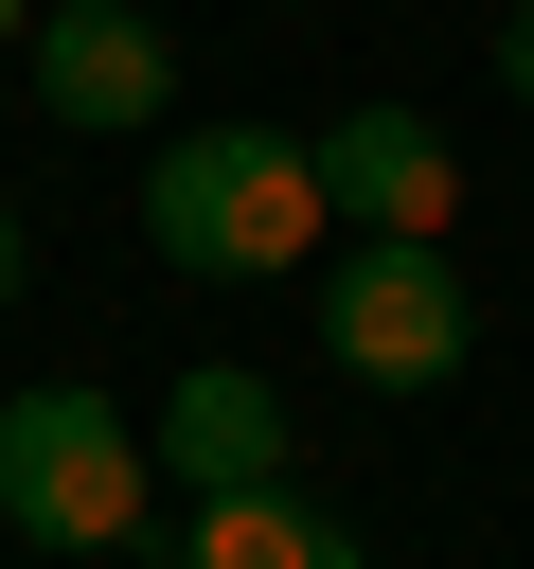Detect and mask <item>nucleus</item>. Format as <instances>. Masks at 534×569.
I'll use <instances>...</instances> for the list:
<instances>
[{"mask_svg":"<svg viewBox=\"0 0 534 569\" xmlns=\"http://www.w3.org/2000/svg\"><path fill=\"white\" fill-rule=\"evenodd\" d=\"M320 142L303 124H160V160H142V249L178 267V284H285V267H320Z\"/></svg>","mask_w":534,"mask_h":569,"instance_id":"obj_1","label":"nucleus"},{"mask_svg":"<svg viewBox=\"0 0 534 569\" xmlns=\"http://www.w3.org/2000/svg\"><path fill=\"white\" fill-rule=\"evenodd\" d=\"M142 480H160V445L107 391H0V533L18 551H125Z\"/></svg>","mask_w":534,"mask_h":569,"instance_id":"obj_2","label":"nucleus"},{"mask_svg":"<svg viewBox=\"0 0 534 569\" xmlns=\"http://www.w3.org/2000/svg\"><path fill=\"white\" fill-rule=\"evenodd\" d=\"M463 338H481V302H463V267H445V231H356V249L320 267V356H338L356 391H445Z\"/></svg>","mask_w":534,"mask_h":569,"instance_id":"obj_3","label":"nucleus"},{"mask_svg":"<svg viewBox=\"0 0 534 569\" xmlns=\"http://www.w3.org/2000/svg\"><path fill=\"white\" fill-rule=\"evenodd\" d=\"M18 53H36V107H53L71 142H160V124H178V36H160L142 0H36Z\"/></svg>","mask_w":534,"mask_h":569,"instance_id":"obj_4","label":"nucleus"},{"mask_svg":"<svg viewBox=\"0 0 534 569\" xmlns=\"http://www.w3.org/2000/svg\"><path fill=\"white\" fill-rule=\"evenodd\" d=\"M320 213H338V231H445V213H463L445 124H427V107H338V124H320Z\"/></svg>","mask_w":534,"mask_h":569,"instance_id":"obj_5","label":"nucleus"},{"mask_svg":"<svg viewBox=\"0 0 534 569\" xmlns=\"http://www.w3.org/2000/svg\"><path fill=\"white\" fill-rule=\"evenodd\" d=\"M142 445H160L196 498H231V480H285V445H303V427H285V391H267L249 356H196V373L160 391V427H142Z\"/></svg>","mask_w":534,"mask_h":569,"instance_id":"obj_6","label":"nucleus"},{"mask_svg":"<svg viewBox=\"0 0 534 569\" xmlns=\"http://www.w3.org/2000/svg\"><path fill=\"white\" fill-rule=\"evenodd\" d=\"M178 569H374V551H356L338 498H303V480H231V498H196Z\"/></svg>","mask_w":534,"mask_h":569,"instance_id":"obj_7","label":"nucleus"},{"mask_svg":"<svg viewBox=\"0 0 534 569\" xmlns=\"http://www.w3.org/2000/svg\"><path fill=\"white\" fill-rule=\"evenodd\" d=\"M498 89H516V107H534V0H516V18H498Z\"/></svg>","mask_w":534,"mask_h":569,"instance_id":"obj_8","label":"nucleus"},{"mask_svg":"<svg viewBox=\"0 0 534 569\" xmlns=\"http://www.w3.org/2000/svg\"><path fill=\"white\" fill-rule=\"evenodd\" d=\"M0 302H18V213H0Z\"/></svg>","mask_w":534,"mask_h":569,"instance_id":"obj_9","label":"nucleus"},{"mask_svg":"<svg viewBox=\"0 0 534 569\" xmlns=\"http://www.w3.org/2000/svg\"><path fill=\"white\" fill-rule=\"evenodd\" d=\"M18 18H36V0H0V36H18Z\"/></svg>","mask_w":534,"mask_h":569,"instance_id":"obj_10","label":"nucleus"}]
</instances>
